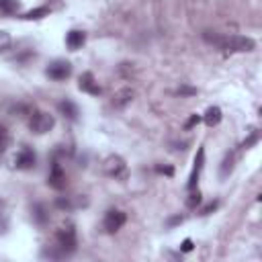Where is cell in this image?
<instances>
[{
	"instance_id": "277c9868",
	"label": "cell",
	"mask_w": 262,
	"mask_h": 262,
	"mask_svg": "<svg viewBox=\"0 0 262 262\" xmlns=\"http://www.w3.org/2000/svg\"><path fill=\"white\" fill-rule=\"evenodd\" d=\"M45 74H47L51 80H55V82L68 80V78L72 76V63L66 61V59H55V61H51V63L47 66Z\"/></svg>"
},
{
	"instance_id": "6da1fadb",
	"label": "cell",
	"mask_w": 262,
	"mask_h": 262,
	"mask_svg": "<svg viewBox=\"0 0 262 262\" xmlns=\"http://www.w3.org/2000/svg\"><path fill=\"white\" fill-rule=\"evenodd\" d=\"M205 39L215 43L223 51H252L256 47L254 39L244 37V35H229V37H219V35H209L205 33Z\"/></svg>"
},
{
	"instance_id": "e0dca14e",
	"label": "cell",
	"mask_w": 262,
	"mask_h": 262,
	"mask_svg": "<svg viewBox=\"0 0 262 262\" xmlns=\"http://www.w3.org/2000/svg\"><path fill=\"white\" fill-rule=\"evenodd\" d=\"M8 145H10V135H8L6 127H2V125H0V154H2V151H6V149H8Z\"/></svg>"
},
{
	"instance_id": "44dd1931",
	"label": "cell",
	"mask_w": 262,
	"mask_h": 262,
	"mask_svg": "<svg viewBox=\"0 0 262 262\" xmlns=\"http://www.w3.org/2000/svg\"><path fill=\"white\" fill-rule=\"evenodd\" d=\"M35 217H37V221L39 223H43L45 219H47V215H45V209L39 205V207H35Z\"/></svg>"
},
{
	"instance_id": "4316f807",
	"label": "cell",
	"mask_w": 262,
	"mask_h": 262,
	"mask_svg": "<svg viewBox=\"0 0 262 262\" xmlns=\"http://www.w3.org/2000/svg\"><path fill=\"white\" fill-rule=\"evenodd\" d=\"M178 94H196V90L188 88V86H182V88H178Z\"/></svg>"
},
{
	"instance_id": "52a82bcc",
	"label": "cell",
	"mask_w": 262,
	"mask_h": 262,
	"mask_svg": "<svg viewBox=\"0 0 262 262\" xmlns=\"http://www.w3.org/2000/svg\"><path fill=\"white\" fill-rule=\"evenodd\" d=\"M102 168H104V172H106L108 176H113V178H123V176H125V170H127L123 158H119V156H108V158L104 160Z\"/></svg>"
},
{
	"instance_id": "7402d4cb",
	"label": "cell",
	"mask_w": 262,
	"mask_h": 262,
	"mask_svg": "<svg viewBox=\"0 0 262 262\" xmlns=\"http://www.w3.org/2000/svg\"><path fill=\"white\" fill-rule=\"evenodd\" d=\"M258 137H260V133H258V131H254V133H252V137H250V139H246L242 147H250V145H254V143L258 141Z\"/></svg>"
},
{
	"instance_id": "ffe728a7",
	"label": "cell",
	"mask_w": 262,
	"mask_h": 262,
	"mask_svg": "<svg viewBox=\"0 0 262 262\" xmlns=\"http://www.w3.org/2000/svg\"><path fill=\"white\" fill-rule=\"evenodd\" d=\"M231 168H233V156H227L223 162V168H221V176H227V172H231Z\"/></svg>"
},
{
	"instance_id": "603a6c76",
	"label": "cell",
	"mask_w": 262,
	"mask_h": 262,
	"mask_svg": "<svg viewBox=\"0 0 262 262\" xmlns=\"http://www.w3.org/2000/svg\"><path fill=\"white\" fill-rule=\"evenodd\" d=\"M156 172L166 174V176H172L174 174V168H170V166H156Z\"/></svg>"
},
{
	"instance_id": "4fadbf2b",
	"label": "cell",
	"mask_w": 262,
	"mask_h": 262,
	"mask_svg": "<svg viewBox=\"0 0 262 262\" xmlns=\"http://www.w3.org/2000/svg\"><path fill=\"white\" fill-rule=\"evenodd\" d=\"M221 108L219 106H209L207 108V113H205V117H203V121L209 125V127H215V125H219L221 123Z\"/></svg>"
},
{
	"instance_id": "ba28073f",
	"label": "cell",
	"mask_w": 262,
	"mask_h": 262,
	"mask_svg": "<svg viewBox=\"0 0 262 262\" xmlns=\"http://www.w3.org/2000/svg\"><path fill=\"white\" fill-rule=\"evenodd\" d=\"M37 164V156H35V151L31 149V147H23L18 154H16V158H14V166L18 168V170H31L33 166Z\"/></svg>"
},
{
	"instance_id": "5b68a950",
	"label": "cell",
	"mask_w": 262,
	"mask_h": 262,
	"mask_svg": "<svg viewBox=\"0 0 262 262\" xmlns=\"http://www.w3.org/2000/svg\"><path fill=\"white\" fill-rule=\"evenodd\" d=\"M125 221H127V215H125L123 211H119V209H111V211H106L102 225H104V231L115 233V231H119V229L125 225Z\"/></svg>"
},
{
	"instance_id": "30bf717a",
	"label": "cell",
	"mask_w": 262,
	"mask_h": 262,
	"mask_svg": "<svg viewBox=\"0 0 262 262\" xmlns=\"http://www.w3.org/2000/svg\"><path fill=\"white\" fill-rule=\"evenodd\" d=\"M78 88H80L82 92L92 94V96H98V94L102 92L100 86H98V82L94 80V76H92L90 72H84V74L80 76V80H78Z\"/></svg>"
},
{
	"instance_id": "3957f363",
	"label": "cell",
	"mask_w": 262,
	"mask_h": 262,
	"mask_svg": "<svg viewBox=\"0 0 262 262\" xmlns=\"http://www.w3.org/2000/svg\"><path fill=\"white\" fill-rule=\"evenodd\" d=\"M55 239H57V248L61 250V254L74 252L76 250V229H74V225L59 227L57 233H55Z\"/></svg>"
},
{
	"instance_id": "83f0119b",
	"label": "cell",
	"mask_w": 262,
	"mask_h": 262,
	"mask_svg": "<svg viewBox=\"0 0 262 262\" xmlns=\"http://www.w3.org/2000/svg\"><path fill=\"white\" fill-rule=\"evenodd\" d=\"M176 223H182V217H180V215H176V217H172V219L168 221V225H176Z\"/></svg>"
},
{
	"instance_id": "d6986e66",
	"label": "cell",
	"mask_w": 262,
	"mask_h": 262,
	"mask_svg": "<svg viewBox=\"0 0 262 262\" xmlns=\"http://www.w3.org/2000/svg\"><path fill=\"white\" fill-rule=\"evenodd\" d=\"M199 203H201V192H199V190H192V192L188 194V199H186V207H188V209H194Z\"/></svg>"
},
{
	"instance_id": "7a4b0ae2",
	"label": "cell",
	"mask_w": 262,
	"mask_h": 262,
	"mask_svg": "<svg viewBox=\"0 0 262 262\" xmlns=\"http://www.w3.org/2000/svg\"><path fill=\"white\" fill-rule=\"evenodd\" d=\"M53 125H55L53 115H49V113H45V111H37V113H33L31 119H29V129H31L33 133H37V135H43V133L51 131Z\"/></svg>"
},
{
	"instance_id": "d4e9b609",
	"label": "cell",
	"mask_w": 262,
	"mask_h": 262,
	"mask_svg": "<svg viewBox=\"0 0 262 262\" xmlns=\"http://www.w3.org/2000/svg\"><path fill=\"white\" fill-rule=\"evenodd\" d=\"M217 205H219L217 201H213V203H209V205H207V207L203 209V213H201V215H209L211 211H215V209H217Z\"/></svg>"
},
{
	"instance_id": "cb8c5ba5",
	"label": "cell",
	"mask_w": 262,
	"mask_h": 262,
	"mask_svg": "<svg viewBox=\"0 0 262 262\" xmlns=\"http://www.w3.org/2000/svg\"><path fill=\"white\" fill-rule=\"evenodd\" d=\"M199 121H201V117H199V115H190V119L186 121V125H184V127H186V129H190V127H194Z\"/></svg>"
},
{
	"instance_id": "9c48e42d",
	"label": "cell",
	"mask_w": 262,
	"mask_h": 262,
	"mask_svg": "<svg viewBox=\"0 0 262 262\" xmlns=\"http://www.w3.org/2000/svg\"><path fill=\"white\" fill-rule=\"evenodd\" d=\"M203 166H205V149H203V147H199V149H196V156H194V166H192V172H190V176H188V182H186L188 190H192V188L196 186V182H199V176H201V170H203Z\"/></svg>"
},
{
	"instance_id": "7c38bea8",
	"label": "cell",
	"mask_w": 262,
	"mask_h": 262,
	"mask_svg": "<svg viewBox=\"0 0 262 262\" xmlns=\"http://www.w3.org/2000/svg\"><path fill=\"white\" fill-rule=\"evenodd\" d=\"M57 108H59V113H61L63 117H68L70 121H78V115H80V113H78V106H76L70 98H63V100L57 104Z\"/></svg>"
},
{
	"instance_id": "484cf974",
	"label": "cell",
	"mask_w": 262,
	"mask_h": 262,
	"mask_svg": "<svg viewBox=\"0 0 262 262\" xmlns=\"http://www.w3.org/2000/svg\"><path fill=\"white\" fill-rule=\"evenodd\" d=\"M180 250H182V252H190V250H192V239H184L182 246H180Z\"/></svg>"
},
{
	"instance_id": "8fae6325",
	"label": "cell",
	"mask_w": 262,
	"mask_h": 262,
	"mask_svg": "<svg viewBox=\"0 0 262 262\" xmlns=\"http://www.w3.org/2000/svg\"><path fill=\"white\" fill-rule=\"evenodd\" d=\"M84 41H86V33L84 31H78V29H72L68 35H66V45L72 49V51H76V49H80L82 45H84Z\"/></svg>"
},
{
	"instance_id": "8992f818",
	"label": "cell",
	"mask_w": 262,
	"mask_h": 262,
	"mask_svg": "<svg viewBox=\"0 0 262 262\" xmlns=\"http://www.w3.org/2000/svg\"><path fill=\"white\" fill-rule=\"evenodd\" d=\"M47 184H49L51 188H55V190H63V188H66L68 176H66V172H63V168H61L59 162H53V164H51V172H49V176H47Z\"/></svg>"
},
{
	"instance_id": "9a60e30c",
	"label": "cell",
	"mask_w": 262,
	"mask_h": 262,
	"mask_svg": "<svg viewBox=\"0 0 262 262\" xmlns=\"http://www.w3.org/2000/svg\"><path fill=\"white\" fill-rule=\"evenodd\" d=\"M113 98H115V100H113V104H115V106H125V104L133 98V90H131V88H123V90H121V92H117Z\"/></svg>"
},
{
	"instance_id": "5bb4252c",
	"label": "cell",
	"mask_w": 262,
	"mask_h": 262,
	"mask_svg": "<svg viewBox=\"0 0 262 262\" xmlns=\"http://www.w3.org/2000/svg\"><path fill=\"white\" fill-rule=\"evenodd\" d=\"M49 14V8L47 6H37V8H33V10H27L20 18H25V20H39V18H43V16H47Z\"/></svg>"
},
{
	"instance_id": "ac0fdd59",
	"label": "cell",
	"mask_w": 262,
	"mask_h": 262,
	"mask_svg": "<svg viewBox=\"0 0 262 262\" xmlns=\"http://www.w3.org/2000/svg\"><path fill=\"white\" fill-rule=\"evenodd\" d=\"M10 43H12V37H10V33H6V31H0V53H2V51H6V49L10 47Z\"/></svg>"
},
{
	"instance_id": "2e32d148",
	"label": "cell",
	"mask_w": 262,
	"mask_h": 262,
	"mask_svg": "<svg viewBox=\"0 0 262 262\" xmlns=\"http://www.w3.org/2000/svg\"><path fill=\"white\" fill-rule=\"evenodd\" d=\"M18 8H20L18 0H0V12L4 14H14Z\"/></svg>"
}]
</instances>
